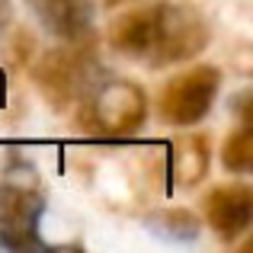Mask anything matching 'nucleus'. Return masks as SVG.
<instances>
[{
	"instance_id": "obj_1",
	"label": "nucleus",
	"mask_w": 253,
	"mask_h": 253,
	"mask_svg": "<svg viewBox=\"0 0 253 253\" xmlns=\"http://www.w3.org/2000/svg\"><path fill=\"white\" fill-rule=\"evenodd\" d=\"M209 42V26L183 3H148L128 10L109 26V45L125 58L151 68L176 64L199 55Z\"/></svg>"
},
{
	"instance_id": "obj_2",
	"label": "nucleus",
	"mask_w": 253,
	"mask_h": 253,
	"mask_svg": "<svg viewBox=\"0 0 253 253\" xmlns=\"http://www.w3.org/2000/svg\"><path fill=\"white\" fill-rule=\"evenodd\" d=\"M221 86V74L209 64L176 74L161 93V112L170 125H196L209 116Z\"/></svg>"
},
{
	"instance_id": "obj_3",
	"label": "nucleus",
	"mask_w": 253,
	"mask_h": 253,
	"mask_svg": "<svg viewBox=\"0 0 253 253\" xmlns=\"http://www.w3.org/2000/svg\"><path fill=\"white\" fill-rule=\"evenodd\" d=\"M148 116V99L131 81H106L90 99L86 122L103 135H128Z\"/></svg>"
},
{
	"instance_id": "obj_4",
	"label": "nucleus",
	"mask_w": 253,
	"mask_h": 253,
	"mask_svg": "<svg viewBox=\"0 0 253 253\" xmlns=\"http://www.w3.org/2000/svg\"><path fill=\"white\" fill-rule=\"evenodd\" d=\"M253 221V192L244 183L218 186L209 196V224L221 241H237Z\"/></svg>"
},
{
	"instance_id": "obj_5",
	"label": "nucleus",
	"mask_w": 253,
	"mask_h": 253,
	"mask_svg": "<svg viewBox=\"0 0 253 253\" xmlns=\"http://www.w3.org/2000/svg\"><path fill=\"white\" fill-rule=\"evenodd\" d=\"M42 215V202L32 192H23L16 186L0 189V228L6 231V244L23 247L36 241V221Z\"/></svg>"
},
{
	"instance_id": "obj_6",
	"label": "nucleus",
	"mask_w": 253,
	"mask_h": 253,
	"mask_svg": "<svg viewBox=\"0 0 253 253\" xmlns=\"http://www.w3.org/2000/svg\"><path fill=\"white\" fill-rule=\"evenodd\" d=\"M42 19L58 39L77 42L81 36L90 32L93 3L90 0H45L42 3Z\"/></svg>"
},
{
	"instance_id": "obj_7",
	"label": "nucleus",
	"mask_w": 253,
	"mask_h": 253,
	"mask_svg": "<svg viewBox=\"0 0 253 253\" xmlns=\"http://www.w3.org/2000/svg\"><path fill=\"white\" fill-rule=\"evenodd\" d=\"M173 151H176L173 154V176L179 183H192V179H199L205 173V164H209V144H205V138H186Z\"/></svg>"
},
{
	"instance_id": "obj_8",
	"label": "nucleus",
	"mask_w": 253,
	"mask_h": 253,
	"mask_svg": "<svg viewBox=\"0 0 253 253\" xmlns=\"http://www.w3.org/2000/svg\"><path fill=\"white\" fill-rule=\"evenodd\" d=\"M224 167L231 173H247L253 167V135L247 125L224 141Z\"/></svg>"
},
{
	"instance_id": "obj_9",
	"label": "nucleus",
	"mask_w": 253,
	"mask_h": 253,
	"mask_svg": "<svg viewBox=\"0 0 253 253\" xmlns=\"http://www.w3.org/2000/svg\"><path fill=\"white\" fill-rule=\"evenodd\" d=\"M3 13H6V6H3V0H0V19H3Z\"/></svg>"
}]
</instances>
